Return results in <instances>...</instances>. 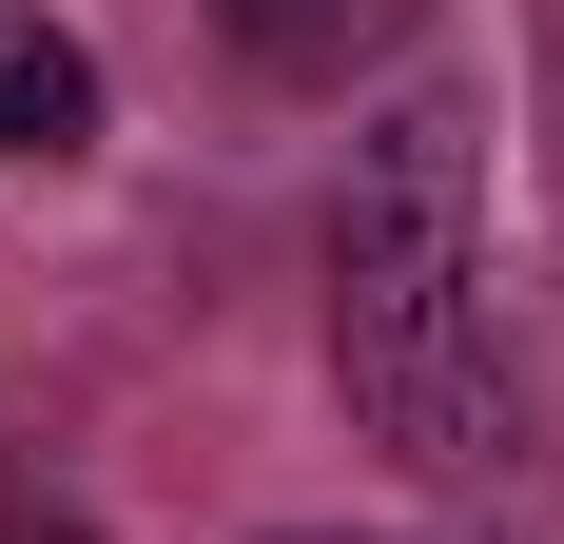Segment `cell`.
<instances>
[{
  "label": "cell",
  "mask_w": 564,
  "mask_h": 544,
  "mask_svg": "<svg viewBox=\"0 0 564 544\" xmlns=\"http://www.w3.org/2000/svg\"><path fill=\"white\" fill-rule=\"evenodd\" d=\"M332 389L350 428L429 467V487H487L507 467V330H487V137L467 98H390L332 175Z\"/></svg>",
  "instance_id": "6da1fadb"
},
{
  "label": "cell",
  "mask_w": 564,
  "mask_h": 544,
  "mask_svg": "<svg viewBox=\"0 0 564 544\" xmlns=\"http://www.w3.org/2000/svg\"><path fill=\"white\" fill-rule=\"evenodd\" d=\"M215 20H234V58H253V78L350 98L370 58H409V20H429V0H215Z\"/></svg>",
  "instance_id": "7a4b0ae2"
},
{
  "label": "cell",
  "mask_w": 564,
  "mask_h": 544,
  "mask_svg": "<svg viewBox=\"0 0 564 544\" xmlns=\"http://www.w3.org/2000/svg\"><path fill=\"white\" fill-rule=\"evenodd\" d=\"M0 156H98V58H78V40H58V20H40V0H0Z\"/></svg>",
  "instance_id": "3957f363"
},
{
  "label": "cell",
  "mask_w": 564,
  "mask_h": 544,
  "mask_svg": "<svg viewBox=\"0 0 564 544\" xmlns=\"http://www.w3.org/2000/svg\"><path fill=\"white\" fill-rule=\"evenodd\" d=\"M525 175H545V253H564V0H525Z\"/></svg>",
  "instance_id": "277c9868"
},
{
  "label": "cell",
  "mask_w": 564,
  "mask_h": 544,
  "mask_svg": "<svg viewBox=\"0 0 564 544\" xmlns=\"http://www.w3.org/2000/svg\"><path fill=\"white\" fill-rule=\"evenodd\" d=\"M0 544H98V505H78V487H58V467H40V447H0Z\"/></svg>",
  "instance_id": "5b68a950"
}]
</instances>
